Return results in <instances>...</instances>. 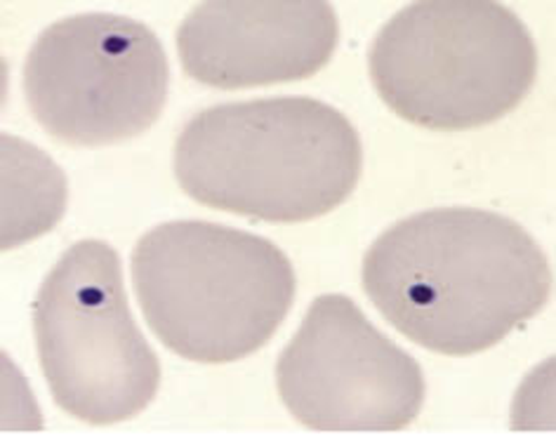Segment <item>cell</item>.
Masks as SVG:
<instances>
[{
    "label": "cell",
    "mask_w": 556,
    "mask_h": 438,
    "mask_svg": "<svg viewBox=\"0 0 556 438\" xmlns=\"http://www.w3.org/2000/svg\"><path fill=\"white\" fill-rule=\"evenodd\" d=\"M361 283L403 337L434 353L469 356L542 311L552 267L538 241L505 215L432 208L375 239Z\"/></svg>",
    "instance_id": "obj_1"
},
{
    "label": "cell",
    "mask_w": 556,
    "mask_h": 438,
    "mask_svg": "<svg viewBox=\"0 0 556 438\" xmlns=\"http://www.w3.org/2000/svg\"><path fill=\"white\" fill-rule=\"evenodd\" d=\"M173 168L185 194L207 208L295 224L354 194L364 146L336 106L283 94L197 114L177 137Z\"/></svg>",
    "instance_id": "obj_2"
},
{
    "label": "cell",
    "mask_w": 556,
    "mask_h": 438,
    "mask_svg": "<svg viewBox=\"0 0 556 438\" xmlns=\"http://www.w3.org/2000/svg\"><path fill=\"white\" fill-rule=\"evenodd\" d=\"M132 287L161 345L193 363H233L260 351L293 309V262L250 231L175 219L132 250Z\"/></svg>",
    "instance_id": "obj_3"
},
{
    "label": "cell",
    "mask_w": 556,
    "mask_h": 438,
    "mask_svg": "<svg viewBox=\"0 0 556 438\" xmlns=\"http://www.w3.org/2000/svg\"><path fill=\"white\" fill-rule=\"evenodd\" d=\"M372 86L396 116L429 130H471L514 112L538 76V48L495 0H417L368 52Z\"/></svg>",
    "instance_id": "obj_4"
},
{
    "label": "cell",
    "mask_w": 556,
    "mask_h": 438,
    "mask_svg": "<svg viewBox=\"0 0 556 438\" xmlns=\"http://www.w3.org/2000/svg\"><path fill=\"white\" fill-rule=\"evenodd\" d=\"M38 359L52 399L92 427L142 413L161 385V361L125 297L109 243H74L40 285L34 305Z\"/></svg>",
    "instance_id": "obj_5"
},
{
    "label": "cell",
    "mask_w": 556,
    "mask_h": 438,
    "mask_svg": "<svg viewBox=\"0 0 556 438\" xmlns=\"http://www.w3.org/2000/svg\"><path fill=\"white\" fill-rule=\"evenodd\" d=\"M170 66L147 24L83 12L38 36L24 62V98L38 126L74 146L147 132L168 100Z\"/></svg>",
    "instance_id": "obj_6"
},
{
    "label": "cell",
    "mask_w": 556,
    "mask_h": 438,
    "mask_svg": "<svg viewBox=\"0 0 556 438\" xmlns=\"http://www.w3.org/2000/svg\"><path fill=\"white\" fill-rule=\"evenodd\" d=\"M283 405L316 431H399L420 415L422 368L346 295H321L276 363Z\"/></svg>",
    "instance_id": "obj_7"
},
{
    "label": "cell",
    "mask_w": 556,
    "mask_h": 438,
    "mask_svg": "<svg viewBox=\"0 0 556 438\" xmlns=\"http://www.w3.org/2000/svg\"><path fill=\"white\" fill-rule=\"evenodd\" d=\"M338 38L326 0H207L179 24L177 54L197 83L239 90L312 78Z\"/></svg>",
    "instance_id": "obj_8"
},
{
    "label": "cell",
    "mask_w": 556,
    "mask_h": 438,
    "mask_svg": "<svg viewBox=\"0 0 556 438\" xmlns=\"http://www.w3.org/2000/svg\"><path fill=\"white\" fill-rule=\"evenodd\" d=\"M66 177L34 144L3 134V248L43 236L66 210Z\"/></svg>",
    "instance_id": "obj_9"
}]
</instances>
